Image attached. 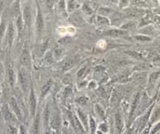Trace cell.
I'll list each match as a JSON object with an SVG mask.
<instances>
[{
  "label": "cell",
  "mask_w": 160,
  "mask_h": 134,
  "mask_svg": "<svg viewBox=\"0 0 160 134\" xmlns=\"http://www.w3.org/2000/svg\"><path fill=\"white\" fill-rule=\"evenodd\" d=\"M18 77H19V81H20V86H21L22 89L24 90V93H26L28 89V71L25 68L21 67L19 70V74H18Z\"/></svg>",
  "instance_id": "cell-1"
},
{
  "label": "cell",
  "mask_w": 160,
  "mask_h": 134,
  "mask_svg": "<svg viewBox=\"0 0 160 134\" xmlns=\"http://www.w3.org/2000/svg\"><path fill=\"white\" fill-rule=\"evenodd\" d=\"M44 27V21L43 18V14H42L41 10H40L39 6H38V10H37V14H36L35 18V29L36 33L39 36L41 35L43 33Z\"/></svg>",
  "instance_id": "cell-2"
},
{
  "label": "cell",
  "mask_w": 160,
  "mask_h": 134,
  "mask_svg": "<svg viewBox=\"0 0 160 134\" xmlns=\"http://www.w3.org/2000/svg\"><path fill=\"white\" fill-rule=\"evenodd\" d=\"M20 62L22 67L25 68L26 69H30L32 65V59H31L30 54L28 51H24L20 57Z\"/></svg>",
  "instance_id": "cell-3"
},
{
  "label": "cell",
  "mask_w": 160,
  "mask_h": 134,
  "mask_svg": "<svg viewBox=\"0 0 160 134\" xmlns=\"http://www.w3.org/2000/svg\"><path fill=\"white\" fill-rule=\"evenodd\" d=\"M9 107H10V110L14 114L15 116L18 118V119H22V113L20 111V107L18 106V103L17 100L14 98H11L9 100Z\"/></svg>",
  "instance_id": "cell-4"
},
{
  "label": "cell",
  "mask_w": 160,
  "mask_h": 134,
  "mask_svg": "<svg viewBox=\"0 0 160 134\" xmlns=\"http://www.w3.org/2000/svg\"><path fill=\"white\" fill-rule=\"evenodd\" d=\"M115 126L118 134H122L124 127V122L120 112H116L115 115Z\"/></svg>",
  "instance_id": "cell-5"
},
{
  "label": "cell",
  "mask_w": 160,
  "mask_h": 134,
  "mask_svg": "<svg viewBox=\"0 0 160 134\" xmlns=\"http://www.w3.org/2000/svg\"><path fill=\"white\" fill-rule=\"evenodd\" d=\"M140 103V93H137L134 96L132 100L131 106H130V121L133 118V115L137 111V109Z\"/></svg>",
  "instance_id": "cell-6"
},
{
  "label": "cell",
  "mask_w": 160,
  "mask_h": 134,
  "mask_svg": "<svg viewBox=\"0 0 160 134\" xmlns=\"http://www.w3.org/2000/svg\"><path fill=\"white\" fill-rule=\"evenodd\" d=\"M71 119H72V122L73 126L75 127L76 131L79 132V133H83L84 132V127H83V124L81 123L80 120L77 117V115L75 114H71Z\"/></svg>",
  "instance_id": "cell-7"
},
{
  "label": "cell",
  "mask_w": 160,
  "mask_h": 134,
  "mask_svg": "<svg viewBox=\"0 0 160 134\" xmlns=\"http://www.w3.org/2000/svg\"><path fill=\"white\" fill-rule=\"evenodd\" d=\"M23 18L24 23L27 25L28 27H31L32 25V10L31 8L28 6H26L24 8L23 11Z\"/></svg>",
  "instance_id": "cell-8"
},
{
  "label": "cell",
  "mask_w": 160,
  "mask_h": 134,
  "mask_svg": "<svg viewBox=\"0 0 160 134\" xmlns=\"http://www.w3.org/2000/svg\"><path fill=\"white\" fill-rule=\"evenodd\" d=\"M127 33L128 32L126 31V30L113 29L107 31L106 33H104V35L107 36H110V37H121V36H126Z\"/></svg>",
  "instance_id": "cell-9"
},
{
  "label": "cell",
  "mask_w": 160,
  "mask_h": 134,
  "mask_svg": "<svg viewBox=\"0 0 160 134\" xmlns=\"http://www.w3.org/2000/svg\"><path fill=\"white\" fill-rule=\"evenodd\" d=\"M29 109H30L32 115L34 116L36 113V99L33 89H32V91H31L30 96H29Z\"/></svg>",
  "instance_id": "cell-10"
},
{
  "label": "cell",
  "mask_w": 160,
  "mask_h": 134,
  "mask_svg": "<svg viewBox=\"0 0 160 134\" xmlns=\"http://www.w3.org/2000/svg\"><path fill=\"white\" fill-rule=\"evenodd\" d=\"M6 35H7L6 36H7L8 44H9V47H11L12 44H13V38H14V27H13V24L11 23V22L9 24V26H8Z\"/></svg>",
  "instance_id": "cell-11"
},
{
  "label": "cell",
  "mask_w": 160,
  "mask_h": 134,
  "mask_svg": "<svg viewBox=\"0 0 160 134\" xmlns=\"http://www.w3.org/2000/svg\"><path fill=\"white\" fill-rule=\"evenodd\" d=\"M3 114L4 117H5V119L6 120V121H11V122H13V121H16V118H15L14 114L11 111V110L7 106H5V107H4Z\"/></svg>",
  "instance_id": "cell-12"
},
{
  "label": "cell",
  "mask_w": 160,
  "mask_h": 134,
  "mask_svg": "<svg viewBox=\"0 0 160 134\" xmlns=\"http://www.w3.org/2000/svg\"><path fill=\"white\" fill-rule=\"evenodd\" d=\"M78 113V118L80 120L81 123L83 124V125L86 128H88L89 125V121H88V116L87 115V114H85L82 110L79 109L77 111Z\"/></svg>",
  "instance_id": "cell-13"
},
{
  "label": "cell",
  "mask_w": 160,
  "mask_h": 134,
  "mask_svg": "<svg viewBox=\"0 0 160 134\" xmlns=\"http://www.w3.org/2000/svg\"><path fill=\"white\" fill-rule=\"evenodd\" d=\"M151 110H152V107H151L149 111H147V112L144 114V116L140 118V123H139V129H140V131L144 129V126H145L146 124H147V121H148V119H149V116H150V114H151Z\"/></svg>",
  "instance_id": "cell-14"
},
{
  "label": "cell",
  "mask_w": 160,
  "mask_h": 134,
  "mask_svg": "<svg viewBox=\"0 0 160 134\" xmlns=\"http://www.w3.org/2000/svg\"><path fill=\"white\" fill-rule=\"evenodd\" d=\"M52 85H53V81L51 80V79L48 80L45 84H44L41 91V97H44V96L49 93V91L50 90Z\"/></svg>",
  "instance_id": "cell-15"
},
{
  "label": "cell",
  "mask_w": 160,
  "mask_h": 134,
  "mask_svg": "<svg viewBox=\"0 0 160 134\" xmlns=\"http://www.w3.org/2000/svg\"><path fill=\"white\" fill-rule=\"evenodd\" d=\"M50 124L53 129L58 130L60 128V125H61V118H60L59 115H58V114L54 115L51 118Z\"/></svg>",
  "instance_id": "cell-16"
},
{
  "label": "cell",
  "mask_w": 160,
  "mask_h": 134,
  "mask_svg": "<svg viewBox=\"0 0 160 134\" xmlns=\"http://www.w3.org/2000/svg\"><path fill=\"white\" fill-rule=\"evenodd\" d=\"M7 79L9 85L11 87H13L15 81H16V75H15L14 71L12 69H9L7 72Z\"/></svg>",
  "instance_id": "cell-17"
},
{
  "label": "cell",
  "mask_w": 160,
  "mask_h": 134,
  "mask_svg": "<svg viewBox=\"0 0 160 134\" xmlns=\"http://www.w3.org/2000/svg\"><path fill=\"white\" fill-rule=\"evenodd\" d=\"M76 62H77V61H76V58H70L69 59H68L66 62H65L63 66V69L65 71L69 70V69H72V67L75 65V64H76Z\"/></svg>",
  "instance_id": "cell-18"
},
{
  "label": "cell",
  "mask_w": 160,
  "mask_h": 134,
  "mask_svg": "<svg viewBox=\"0 0 160 134\" xmlns=\"http://www.w3.org/2000/svg\"><path fill=\"white\" fill-rule=\"evenodd\" d=\"M48 42L49 40H47L46 41H44V43H43V44L39 47L38 54L39 56H43V55L45 54V51L47 48V46H48Z\"/></svg>",
  "instance_id": "cell-19"
},
{
  "label": "cell",
  "mask_w": 160,
  "mask_h": 134,
  "mask_svg": "<svg viewBox=\"0 0 160 134\" xmlns=\"http://www.w3.org/2000/svg\"><path fill=\"white\" fill-rule=\"evenodd\" d=\"M160 77V72H155L151 73V76L149 77V85L150 86H153L154 84L156 82V81L158 80V77Z\"/></svg>",
  "instance_id": "cell-20"
},
{
  "label": "cell",
  "mask_w": 160,
  "mask_h": 134,
  "mask_svg": "<svg viewBox=\"0 0 160 134\" xmlns=\"http://www.w3.org/2000/svg\"><path fill=\"white\" fill-rule=\"evenodd\" d=\"M17 27L19 34H21L22 32L24 31V20L21 16L17 17Z\"/></svg>",
  "instance_id": "cell-21"
},
{
  "label": "cell",
  "mask_w": 160,
  "mask_h": 134,
  "mask_svg": "<svg viewBox=\"0 0 160 134\" xmlns=\"http://www.w3.org/2000/svg\"><path fill=\"white\" fill-rule=\"evenodd\" d=\"M146 78V75L144 73H137V74L135 75L134 79L135 81L137 82V83H144V81H145Z\"/></svg>",
  "instance_id": "cell-22"
},
{
  "label": "cell",
  "mask_w": 160,
  "mask_h": 134,
  "mask_svg": "<svg viewBox=\"0 0 160 134\" xmlns=\"http://www.w3.org/2000/svg\"><path fill=\"white\" fill-rule=\"evenodd\" d=\"M159 118H160V106L157 107L155 111H154V112L152 113V115H151V123H152V122L155 121L156 120H158Z\"/></svg>",
  "instance_id": "cell-23"
},
{
  "label": "cell",
  "mask_w": 160,
  "mask_h": 134,
  "mask_svg": "<svg viewBox=\"0 0 160 134\" xmlns=\"http://www.w3.org/2000/svg\"><path fill=\"white\" fill-rule=\"evenodd\" d=\"M119 98H120V93L118 91V89H115V90L113 91V93H112L111 103L115 104V103H116L117 102H118Z\"/></svg>",
  "instance_id": "cell-24"
},
{
  "label": "cell",
  "mask_w": 160,
  "mask_h": 134,
  "mask_svg": "<svg viewBox=\"0 0 160 134\" xmlns=\"http://www.w3.org/2000/svg\"><path fill=\"white\" fill-rule=\"evenodd\" d=\"M44 60L45 62L48 64H51L54 62V54L51 51H47L44 56Z\"/></svg>",
  "instance_id": "cell-25"
},
{
  "label": "cell",
  "mask_w": 160,
  "mask_h": 134,
  "mask_svg": "<svg viewBox=\"0 0 160 134\" xmlns=\"http://www.w3.org/2000/svg\"><path fill=\"white\" fill-rule=\"evenodd\" d=\"M20 2H15L14 4L13 5V7H12V12H13V15L15 16H20L19 14H20Z\"/></svg>",
  "instance_id": "cell-26"
},
{
  "label": "cell",
  "mask_w": 160,
  "mask_h": 134,
  "mask_svg": "<svg viewBox=\"0 0 160 134\" xmlns=\"http://www.w3.org/2000/svg\"><path fill=\"white\" fill-rule=\"evenodd\" d=\"M94 109H95V111H96V113H97V115H98V116H99L101 119H104V110H103L102 107H101L99 104H96Z\"/></svg>",
  "instance_id": "cell-27"
},
{
  "label": "cell",
  "mask_w": 160,
  "mask_h": 134,
  "mask_svg": "<svg viewBox=\"0 0 160 134\" xmlns=\"http://www.w3.org/2000/svg\"><path fill=\"white\" fill-rule=\"evenodd\" d=\"M39 115H37L35 118L34 123H33L32 126V134H38L39 132Z\"/></svg>",
  "instance_id": "cell-28"
},
{
  "label": "cell",
  "mask_w": 160,
  "mask_h": 134,
  "mask_svg": "<svg viewBox=\"0 0 160 134\" xmlns=\"http://www.w3.org/2000/svg\"><path fill=\"white\" fill-rule=\"evenodd\" d=\"M87 72H88V69H87V67H83L81 69H79V72L77 73V77L79 79H81V78L84 77L87 74Z\"/></svg>",
  "instance_id": "cell-29"
},
{
  "label": "cell",
  "mask_w": 160,
  "mask_h": 134,
  "mask_svg": "<svg viewBox=\"0 0 160 134\" xmlns=\"http://www.w3.org/2000/svg\"><path fill=\"white\" fill-rule=\"evenodd\" d=\"M97 21H98V23L101 24V25H109V21L105 17L99 16L97 18Z\"/></svg>",
  "instance_id": "cell-30"
},
{
  "label": "cell",
  "mask_w": 160,
  "mask_h": 134,
  "mask_svg": "<svg viewBox=\"0 0 160 134\" xmlns=\"http://www.w3.org/2000/svg\"><path fill=\"white\" fill-rule=\"evenodd\" d=\"M6 30V24L4 22H1L0 24V41L2 40V37H3V35L5 33Z\"/></svg>",
  "instance_id": "cell-31"
},
{
  "label": "cell",
  "mask_w": 160,
  "mask_h": 134,
  "mask_svg": "<svg viewBox=\"0 0 160 134\" xmlns=\"http://www.w3.org/2000/svg\"><path fill=\"white\" fill-rule=\"evenodd\" d=\"M83 10L88 15H90L92 13H93V10H92V9L90 7V6L87 5V4H84V5H83Z\"/></svg>",
  "instance_id": "cell-32"
},
{
  "label": "cell",
  "mask_w": 160,
  "mask_h": 134,
  "mask_svg": "<svg viewBox=\"0 0 160 134\" xmlns=\"http://www.w3.org/2000/svg\"><path fill=\"white\" fill-rule=\"evenodd\" d=\"M59 42L60 44H63V45H68V44H70L72 43V40L70 37H65V38L61 39Z\"/></svg>",
  "instance_id": "cell-33"
},
{
  "label": "cell",
  "mask_w": 160,
  "mask_h": 134,
  "mask_svg": "<svg viewBox=\"0 0 160 134\" xmlns=\"http://www.w3.org/2000/svg\"><path fill=\"white\" fill-rule=\"evenodd\" d=\"M135 39L137 40H139V41H140V42L148 41V40H151L149 37H147V36H135Z\"/></svg>",
  "instance_id": "cell-34"
},
{
  "label": "cell",
  "mask_w": 160,
  "mask_h": 134,
  "mask_svg": "<svg viewBox=\"0 0 160 134\" xmlns=\"http://www.w3.org/2000/svg\"><path fill=\"white\" fill-rule=\"evenodd\" d=\"M87 101H88V98H87V97H80V98L76 100V102H77L79 104H81V105L86 104V103H87Z\"/></svg>",
  "instance_id": "cell-35"
},
{
  "label": "cell",
  "mask_w": 160,
  "mask_h": 134,
  "mask_svg": "<svg viewBox=\"0 0 160 134\" xmlns=\"http://www.w3.org/2000/svg\"><path fill=\"white\" fill-rule=\"evenodd\" d=\"M75 6H76V3L73 1H69L68 2V10H69V12H72V10H74Z\"/></svg>",
  "instance_id": "cell-36"
},
{
  "label": "cell",
  "mask_w": 160,
  "mask_h": 134,
  "mask_svg": "<svg viewBox=\"0 0 160 134\" xmlns=\"http://www.w3.org/2000/svg\"><path fill=\"white\" fill-rule=\"evenodd\" d=\"M99 129H100V131L103 132L104 133H106V132H108V126H107L106 124L102 123L99 125Z\"/></svg>",
  "instance_id": "cell-37"
},
{
  "label": "cell",
  "mask_w": 160,
  "mask_h": 134,
  "mask_svg": "<svg viewBox=\"0 0 160 134\" xmlns=\"http://www.w3.org/2000/svg\"><path fill=\"white\" fill-rule=\"evenodd\" d=\"M158 130H160V121L158 124H156V125H155V127L153 128L151 132V134H155Z\"/></svg>",
  "instance_id": "cell-38"
},
{
  "label": "cell",
  "mask_w": 160,
  "mask_h": 134,
  "mask_svg": "<svg viewBox=\"0 0 160 134\" xmlns=\"http://www.w3.org/2000/svg\"><path fill=\"white\" fill-rule=\"evenodd\" d=\"M128 54H130V55H131V56L134 57L135 58H141V55H140V54H138V53L137 52H133V51H127Z\"/></svg>",
  "instance_id": "cell-39"
},
{
  "label": "cell",
  "mask_w": 160,
  "mask_h": 134,
  "mask_svg": "<svg viewBox=\"0 0 160 134\" xmlns=\"http://www.w3.org/2000/svg\"><path fill=\"white\" fill-rule=\"evenodd\" d=\"M20 134H26L25 129H24V128L22 125L20 126Z\"/></svg>",
  "instance_id": "cell-40"
},
{
  "label": "cell",
  "mask_w": 160,
  "mask_h": 134,
  "mask_svg": "<svg viewBox=\"0 0 160 134\" xmlns=\"http://www.w3.org/2000/svg\"><path fill=\"white\" fill-rule=\"evenodd\" d=\"M143 134H148V129H146V130L144 131V133H143Z\"/></svg>",
  "instance_id": "cell-41"
},
{
  "label": "cell",
  "mask_w": 160,
  "mask_h": 134,
  "mask_svg": "<svg viewBox=\"0 0 160 134\" xmlns=\"http://www.w3.org/2000/svg\"><path fill=\"white\" fill-rule=\"evenodd\" d=\"M158 101H160V93H158Z\"/></svg>",
  "instance_id": "cell-42"
},
{
  "label": "cell",
  "mask_w": 160,
  "mask_h": 134,
  "mask_svg": "<svg viewBox=\"0 0 160 134\" xmlns=\"http://www.w3.org/2000/svg\"><path fill=\"white\" fill-rule=\"evenodd\" d=\"M52 134H59V133H58V131H55V132H53V133Z\"/></svg>",
  "instance_id": "cell-43"
},
{
  "label": "cell",
  "mask_w": 160,
  "mask_h": 134,
  "mask_svg": "<svg viewBox=\"0 0 160 134\" xmlns=\"http://www.w3.org/2000/svg\"><path fill=\"white\" fill-rule=\"evenodd\" d=\"M158 88H160V81H159V83H158Z\"/></svg>",
  "instance_id": "cell-44"
},
{
  "label": "cell",
  "mask_w": 160,
  "mask_h": 134,
  "mask_svg": "<svg viewBox=\"0 0 160 134\" xmlns=\"http://www.w3.org/2000/svg\"><path fill=\"white\" fill-rule=\"evenodd\" d=\"M64 134H68V133H66V132H65V133H64Z\"/></svg>",
  "instance_id": "cell-45"
}]
</instances>
